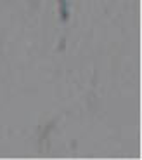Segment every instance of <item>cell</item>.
I'll return each mask as SVG.
<instances>
[{
  "label": "cell",
  "mask_w": 142,
  "mask_h": 160,
  "mask_svg": "<svg viewBox=\"0 0 142 160\" xmlns=\"http://www.w3.org/2000/svg\"><path fill=\"white\" fill-rule=\"evenodd\" d=\"M59 14H61V19L63 21H68L69 12H68V2L66 0H59Z\"/></svg>",
  "instance_id": "1"
}]
</instances>
